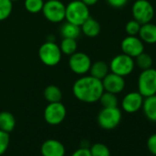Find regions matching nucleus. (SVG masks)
<instances>
[{
    "label": "nucleus",
    "mask_w": 156,
    "mask_h": 156,
    "mask_svg": "<svg viewBox=\"0 0 156 156\" xmlns=\"http://www.w3.org/2000/svg\"><path fill=\"white\" fill-rule=\"evenodd\" d=\"M138 92L143 98L156 95V69L142 70L138 78Z\"/></svg>",
    "instance_id": "nucleus-4"
},
{
    "label": "nucleus",
    "mask_w": 156,
    "mask_h": 156,
    "mask_svg": "<svg viewBox=\"0 0 156 156\" xmlns=\"http://www.w3.org/2000/svg\"><path fill=\"white\" fill-rule=\"evenodd\" d=\"M13 2L11 0H0V21H3L11 15Z\"/></svg>",
    "instance_id": "nucleus-26"
},
{
    "label": "nucleus",
    "mask_w": 156,
    "mask_h": 156,
    "mask_svg": "<svg viewBox=\"0 0 156 156\" xmlns=\"http://www.w3.org/2000/svg\"><path fill=\"white\" fill-rule=\"evenodd\" d=\"M12 2H15V1H19V0H11Z\"/></svg>",
    "instance_id": "nucleus-34"
},
{
    "label": "nucleus",
    "mask_w": 156,
    "mask_h": 156,
    "mask_svg": "<svg viewBox=\"0 0 156 156\" xmlns=\"http://www.w3.org/2000/svg\"><path fill=\"white\" fill-rule=\"evenodd\" d=\"M90 75L102 80L103 78L109 73V66L103 61H98L91 64L89 70Z\"/></svg>",
    "instance_id": "nucleus-19"
},
{
    "label": "nucleus",
    "mask_w": 156,
    "mask_h": 156,
    "mask_svg": "<svg viewBox=\"0 0 156 156\" xmlns=\"http://www.w3.org/2000/svg\"><path fill=\"white\" fill-rule=\"evenodd\" d=\"M81 34V28L80 26L74 25L66 21L61 27V35L62 38H70L76 40Z\"/></svg>",
    "instance_id": "nucleus-20"
},
{
    "label": "nucleus",
    "mask_w": 156,
    "mask_h": 156,
    "mask_svg": "<svg viewBox=\"0 0 156 156\" xmlns=\"http://www.w3.org/2000/svg\"><path fill=\"white\" fill-rule=\"evenodd\" d=\"M138 35L139 38L143 41V43H156V25L151 22L142 24Z\"/></svg>",
    "instance_id": "nucleus-15"
},
{
    "label": "nucleus",
    "mask_w": 156,
    "mask_h": 156,
    "mask_svg": "<svg viewBox=\"0 0 156 156\" xmlns=\"http://www.w3.org/2000/svg\"><path fill=\"white\" fill-rule=\"evenodd\" d=\"M103 108H117L119 100L116 94L104 91L98 100Z\"/></svg>",
    "instance_id": "nucleus-23"
},
{
    "label": "nucleus",
    "mask_w": 156,
    "mask_h": 156,
    "mask_svg": "<svg viewBox=\"0 0 156 156\" xmlns=\"http://www.w3.org/2000/svg\"><path fill=\"white\" fill-rule=\"evenodd\" d=\"M83 3H85L87 6L90 7V6H94L95 4H97L98 2V0H81Z\"/></svg>",
    "instance_id": "nucleus-33"
},
{
    "label": "nucleus",
    "mask_w": 156,
    "mask_h": 156,
    "mask_svg": "<svg viewBox=\"0 0 156 156\" xmlns=\"http://www.w3.org/2000/svg\"><path fill=\"white\" fill-rule=\"evenodd\" d=\"M131 13L133 20L142 25L151 22L154 18V8L148 0H136L132 5Z\"/></svg>",
    "instance_id": "nucleus-8"
},
{
    "label": "nucleus",
    "mask_w": 156,
    "mask_h": 156,
    "mask_svg": "<svg viewBox=\"0 0 156 156\" xmlns=\"http://www.w3.org/2000/svg\"><path fill=\"white\" fill-rule=\"evenodd\" d=\"M148 151L154 156H156V133L151 134L147 140Z\"/></svg>",
    "instance_id": "nucleus-30"
},
{
    "label": "nucleus",
    "mask_w": 156,
    "mask_h": 156,
    "mask_svg": "<svg viewBox=\"0 0 156 156\" xmlns=\"http://www.w3.org/2000/svg\"><path fill=\"white\" fill-rule=\"evenodd\" d=\"M91 156H111L110 151L108 147L101 142H98L93 144L89 148Z\"/></svg>",
    "instance_id": "nucleus-25"
},
{
    "label": "nucleus",
    "mask_w": 156,
    "mask_h": 156,
    "mask_svg": "<svg viewBox=\"0 0 156 156\" xmlns=\"http://www.w3.org/2000/svg\"><path fill=\"white\" fill-rule=\"evenodd\" d=\"M9 142H10L9 133L0 129V155L4 154L7 151L9 146Z\"/></svg>",
    "instance_id": "nucleus-29"
},
{
    "label": "nucleus",
    "mask_w": 156,
    "mask_h": 156,
    "mask_svg": "<svg viewBox=\"0 0 156 156\" xmlns=\"http://www.w3.org/2000/svg\"><path fill=\"white\" fill-rule=\"evenodd\" d=\"M89 17L88 6L81 0H73L65 6V20L70 23L81 26Z\"/></svg>",
    "instance_id": "nucleus-2"
},
{
    "label": "nucleus",
    "mask_w": 156,
    "mask_h": 156,
    "mask_svg": "<svg viewBox=\"0 0 156 156\" xmlns=\"http://www.w3.org/2000/svg\"><path fill=\"white\" fill-rule=\"evenodd\" d=\"M16 127V119L11 112H0V129L10 133Z\"/></svg>",
    "instance_id": "nucleus-18"
},
{
    "label": "nucleus",
    "mask_w": 156,
    "mask_h": 156,
    "mask_svg": "<svg viewBox=\"0 0 156 156\" xmlns=\"http://www.w3.org/2000/svg\"><path fill=\"white\" fill-rule=\"evenodd\" d=\"M104 92L102 80L89 75H82L73 86V96L84 103L98 102Z\"/></svg>",
    "instance_id": "nucleus-1"
},
{
    "label": "nucleus",
    "mask_w": 156,
    "mask_h": 156,
    "mask_svg": "<svg viewBox=\"0 0 156 156\" xmlns=\"http://www.w3.org/2000/svg\"><path fill=\"white\" fill-rule=\"evenodd\" d=\"M122 119L120 109L117 108H103L98 115V123L100 128L111 130L117 128Z\"/></svg>",
    "instance_id": "nucleus-5"
},
{
    "label": "nucleus",
    "mask_w": 156,
    "mask_h": 156,
    "mask_svg": "<svg viewBox=\"0 0 156 156\" xmlns=\"http://www.w3.org/2000/svg\"><path fill=\"white\" fill-rule=\"evenodd\" d=\"M152 63H153L152 57L144 51L141 52L140 54H139L135 60V64H137L138 67L141 70H146V69L151 68Z\"/></svg>",
    "instance_id": "nucleus-24"
},
{
    "label": "nucleus",
    "mask_w": 156,
    "mask_h": 156,
    "mask_svg": "<svg viewBox=\"0 0 156 156\" xmlns=\"http://www.w3.org/2000/svg\"><path fill=\"white\" fill-rule=\"evenodd\" d=\"M41 152L42 156H64L65 148L60 140L49 139L41 144Z\"/></svg>",
    "instance_id": "nucleus-14"
},
{
    "label": "nucleus",
    "mask_w": 156,
    "mask_h": 156,
    "mask_svg": "<svg viewBox=\"0 0 156 156\" xmlns=\"http://www.w3.org/2000/svg\"><path fill=\"white\" fill-rule=\"evenodd\" d=\"M144 98L139 92H129L122 99V109L129 114L136 113L141 109Z\"/></svg>",
    "instance_id": "nucleus-13"
},
{
    "label": "nucleus",
    "mask_w": 156,
    "mask_h": 156,
    "mask_svg": "<svg viewBox=\"0 0 156 156\" xmlns=\"http://www.w3.org/2000/svg\"><path fill=\"white\" fill-rule=\"evenodd\" d=\"M43 116L48 124L52 126L59 125L66 117V108L61 101L49 103L44 109Z\"/></svg>",
    "instance_id": "nucleus-10"
},
{
    "label": "nucleus",
    "mask_w": 156,
    "mask_h": 156,
    "mask_svg": "<svg viewBox=\"0 0 156 156\" xmlns=\"http://www.w3.org/2000/svg\"><path fill=\"white\" fill-rule=\"evenodd\" d=\"M43 5H44L43 0H25L24 1V6L26 10L32 14L41 12Z\"/></svg>",
    "instance_id": "nucleus-27"
},
{
    "label": "nucleus",
    "mask_w": 156,
    "mask_h": 156,
    "mask_svg": "<svg viewBox=\"0 0 156 156\" xmlns=\"http://www.w3.org/2000/svg\"><path fill=\"white\" fill-rule=\"evenodd\" d=\"M102 85L104 87V91L117 95L124 90L126 84L124 77L110 72L102 79Z\"/></svg>",
    "instance_id": "nucleus-12"
},
{
    "label": "nucleus",
    "mask_w": 156,
    "mask_h": 156,
    "mask_svg": "<svg viewBox=\"0 0 156 156\" xmlns=\"http://www.w3.org/2000/svg\"><path fill=\"white\" fill-rule=\"evenodd\" d=\"M38 54L41 62L47 66L57 65L61 62L62 55L59 45L52 41H47L41 44Z\"/></svg>",
    "instance_id": "nucleus-3"
},
{
    "label": "nucleus",
    "mask_w": 156,
    "mask_h": 156,
    "mask_svg": "<svg viewBox=\"0 0 156 156\" xmlns=\"http://www.w3.org/2000/svg\"><path fill=\"white\" fill-rule=\"evenodd\" d=\"M122 53H125L132 58H136L139 54L144 51V43L137 36L125 37L120 44Z\"/></svg>",
    "instance_id": "nucleus-11"
},
{
    "label": "nucleus",
    "mask_w": 156,
    "mask_h": 156,
    "mask_svg": "<svg viewBox=\"0 0 156 156\" xmlns=\"http://www.w3.org/2000/svg\"><path fill=\"white\" fill-rule=\"evenodd\" d=\"M141 109L148 120L156 122V95L144 98Z\"/></svg>",
    "instance_id": "nucleus-16"
},
{
    "label": "nucleus",
    "mask_w": 156,
    "mask_h": 156,
    "mask_svg": "<svg viewBox=\"0 0 156 156\" xmlns=\"http://www.w3.org/2000/svg\"><path fill=\"white\" fill-rule=\"evenodd\" d=\"M140 26L141 24L139 23L137 20H129L125 26V30H126V33L129 35V36H138L139 34V31L140 30Z\"/></svg>",
    "instance_id": "nucleus-28"
},
{
    "label": "nucleus",
    "mask_w": 156,
    "mask_h": 156,
    "mask_svg": "<svg viewBox=\"0 0 156 156\" xmlns=\"http://www.w3.org/2000/svg\"><path fill=\"white\" fill-rule=\"evenodd\" d=\"M81 32H83L88 38H95L99 35L101 31V26L99 22L91 16L80 26Z\"/></svg>",
    "instance_id": "nucleus-17"
},
{
    "label": "nucleus",
    "mask_w": 156,
    "mask_h": 156,
    "mask_svg": "<svg viewBox=\"0 0 156 156\" xmlns=\"http://www.w3.org/2000/svg\"><path fill=\"white\" fill-rule=\"evenodd\" d=\"M108 66L111 73L125 77L133 72L135 67V61L132 57L125 53H121L113 57Z\"/></svg>",
    "instance_id": "nucleus-6"
},
{
    "label": "nucleus",
    "mask_w": 156,
    "mask_h": 156,
    "mask_svg": "<svg viewBox=\"0 0 156 156\" xmlns=\"http://www.w3.org/2000/svg\"><path fill=\"white\" fill-rule=\"evenodd\" d=\"M43 97L49 103L60 102L62 98V93L60 87L54 85L48 86L43 91Z\"/></svg>",
    "instance_id": "nucleus-21"
},
{
    "label": "nucleus",
    "mask_w": 156,
    "mask_h": 156,
    "mask_svg": "<svg viewBox=\"0 0 156 156\" xmlns=\"http://www.w3.org/2000/svg\"><path fill=\"white\" fill-rule=\"evenodd\" d=\"M129 0H107L109 6L114 9H121L127 5Z\"/></svg>",
    "instance_id": "nucleus-31"
},
{
    "label": "nucleus",
    "mask_w": 156,
    "mask_h": 156,
    "mask_svg": "<svg viewBox=\"0 0 156 156\" xmlns=\"http://www.w3.org/2000/svg\"><path fill=\"white\" fill-rule=\"evenodd\" d=\"M68 64L73 73L78 75H85L89 73L92 61L86 52L75 51L70 55Z\"/></svg>",
    "instance_id": "nucleus-9"
},
{
    "label": "nucleus",
    "mask_w": 156,
    "mask_h": 156,
    "mask_svg": "<svg viewBox=\"0 0 156 156\" xmlns=\"http://www.w3.org/2000/svg\"><path fill=\"white\" fill-rule=\"evenodd\" d=\"M71 156H91V153H90L89 148L80 147L79 149H77L75 151H73Z\"/></svg>",
    "instance_id": "nucleus-32"
},
{
    "label": "nucleus",
    "mask_w": 156,
    "mask_h": 156,
    "mask_svg": "<svg viewBox=\"0 0 156 156\" xmlns=\"http://www.w3.org/2000/svg\"><path fill=\"white\" fill-rule=\"evenodd\" d=\"M59 47L62 54L70 56L75 51H77V41L74 39L62 38Z\"/></svg>",
    "instance_id": "nucleus-22"
},
{
    "label": "nucleus",
    "mask_w": 156,
    "mask_h": 156,
    "mask_svg": "<svg viewBox=\"0 0 156 156\" xmlns=\"http://www.w3.org/2000/svg\"><path fill=\"white\" fill-rule=\"evenodd\" d=\"M41 12L44 18L51 23H60L65 20V5L60 0H47Z\"/></svg>",
    "instance_id": "nucleus-7"
}]
</instances>
